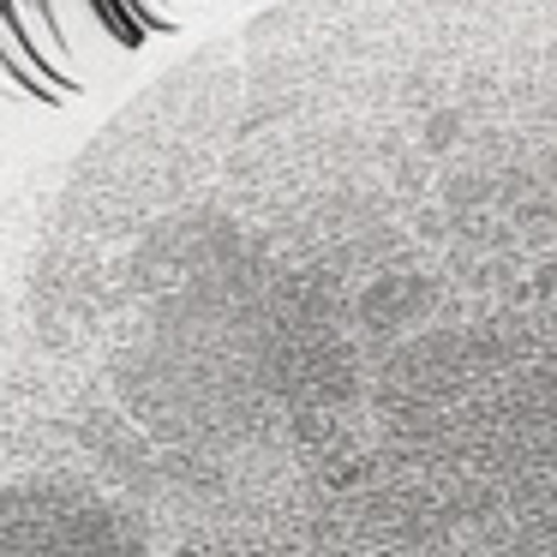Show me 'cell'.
<instances>
[{
    "label": "cell",
    "mask_w": 557,
    "mask_h": 557,
    "mask_svg": "<svg viewBox=\"0 0 557 557\" xmlns=\"http://www.w3.org/2000/svg\"><path fill=\"white\" fill-rule=\"evenodd\" d=\"M0 557H557V0H276L30 174Z\"/></svg>",
    "instance_id": "obj_1"
}]
</instances>
